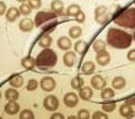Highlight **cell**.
Listing matches in <instances>:
<instances>
[{
    "label": "cell",
    "mask_w": 135,
    "mask_h": 119,
    "mask_svg": "<svg viewBox=\"0 0 135 119\" xmlns=\"http://www.w3.org/2000/svg\"><path fill=\"white\" fill-rule=\"evenodd\" d=\"M133 36L129 32L119 29V28H109L106 35V42L107 45L115 49H128L132 45Z\"/></svg>",
    "instance_id": "cell-1"
},
{
    "label": "cell",
    "mask_w": 135,
    "mask_h": 119,
    "mask_svg": "<svg viewBox=\"0 0 135 119\" xmlns=\"http://www.w3.org/2000/svg\"><path fill=\"white\" fill-rule=\"evenodd\" d=\"M114 22L121 27L135 29V8L120 9L114 16Z\"/></svg>",
    "instance_id": "cell-2"
},
{
    "label": "cell",
    "mask_w": 135,
    "mask_h": 119,
    "mask_svg": "<svg viewBox=\"0 0 135 119\" xmlns=\"http://www.w3.org/2000/svg\"><path fill=\"white\" fill-rule=\"evenodd\" d=\"M57 63V54L50 48L43 49L36 58V66L39 68L54 67Z\"/></svg>",
    "instance_id": "cell-3"
},
{
    "label": "cell",
    "mask_w": 135,
    "mask_h": 119,
    "mask_svg": "<svg viewBox=\"0 0 135 119\" xmlns=\"http://www.w3.org/2000/svg\"><path fill=\"white\" fill-rule=\"evenodd\" d=\"M56 17V14L53 12H47V11H40L35 16V26L37 27H42L46 23L51 21H54Z\"/></svg>",
    "instance_id": "cell-4"
},
{
    "label": "cell",
    "mask_w": 135,
    "mask_h": 119,
    "mask_svg": "<svg viewBox=\"0 0 135 119\" xmlns=\"http://www.w3.org/2000/svg\"><path fill=\"white\" fill-rule=\"evenodd\" d=\"M109 18L108 14V8L104 4L102 6H97L94 10V20L97 24H105Z\"/></svg>",
    "instance_id": "cell-5"
},
{
    "label": "cell",
    "mask_w": 135,
    "mask_h": 119,
    "mask_svg": "<svg viewBox=\"0 0 135 119\" xmlns=\"http://www.w3.org/2000/svg\"><path fill=\"white\" fill-rule=\"evenodd\" d=\"M60 106V101L55 95H48L43 100V107L49 112H55Z\"/></svg>",
    "instance_id": "cell-6"
},
{
    "label": "cell",
    "mask_w": 135,
    "mask_h": 119,
    "mask_svg": "<svg viewBox=\"0 0 135 119\" xmlns=\"http://www.w3.org/2000/svg\"><path fill=\"white\" fill-rule=\"evenodd\" d=\"M56 82L52 77H43L40 80V88L44 92H51L55 89Z\"/></svg>",
    "instance_id": "cell-7"
},
{
    "label": "cell",
    "mask_w": 135,
    "mask_h": 119,
    "mask_svg": "<svg viewBox=\"0 0 135 119\" xmlns=\"http://www.w3.org/2000/svg\"><path fill=\"white\" fill-rule=\"evenodd\" d=\"M33 27H35V22L29 17L22 18L20 21V23H18V28H20L21 31H23V32H29L33 29Z\"/></svg>",
    "instance_id": "cell-8"
},
{
    "label": "cell",
    "mask_w": 135,
    "mask_h": 119,
    "mask_svg": "<svg viewBox=\"0 0 135 119\" xmlns=\"http://www.w3.org/2000/svg\"><path fill=\"white\" fill-rule=\"evenodd\" d=\"M64 104L65 106L69 107V108H73L75 106L78 105V102H79V97H78V95L74 92H68L66 93L64 95Z\"/></svg>",
    "instance_id": "cell-9"
},
{
    "label": "cell",
    "mask_w": 135,
    "mask_h": 119,
    "mask_svg": "<svg viewBox=\"0 0 135 119\" xmlns=\"http://www.w3.org/2000/svg\"><path fill=\"white\" fill-rule=\"evenodd\" d=\"M91 85L95 90H103L106 88V80L100 75H95L91 79Z\"/></svg>",
    "instance_id": "cell-10"
},
{
    "label": "cell",
    "mask_w": 135,
    "mask_h": 119,
    "mask_svg": "<svg viewBox=\"0 0 135 119\" xmlns=\"http://www.w3.org/2000/svg\"><path fill=\"white\" fill-rule=\"evenodd\" d=\"M96 62L100 66H106L110 62V54L107 51H102L96 53Z\"/></svg>",
    "instance_id": "cell-11"
},
{
    "label": "cell",
    "mask_w": 135,
    "mask_h": 119,
    "mask_svg": "<svg viewBox=\"0 0 135 119\" xmlns=\"http://www.w3.org/2000/svg\"><path fill=\"white\" fill-rule=\"evenodd\" d=\"M57 47L63 50V51H69L70 48L73 47V43H71V40L70 38L66 37V36H62L57 39Z\"/></svg>",
    "instance_id": "cell-12"
},
{
    "label": "cell",
    "mask_w": 135,
    "mask_h": 119,
    "mask_svg": "<svg viewBox=\"0 0 135 119\" xmlns=\"http://www.w3.org/2000/svg\"><path fill=\"white\" fill-rule=\"evenodd\" d=\"M21 13H20V10L15 7H11L8 9L7 13H6V18L8 22H10V23H13V22H15L18 17H20Z\"/></svg>",
    "instance_id": "cell-13"
},
{
    "label": "cell",
    "mask_w": 135,
    "mask_h": 119,
    "mask_svg": "<svg viewBox=\"0 0 135 119\" xmlns=\"http://www.w3.org/2000/svg\"><path fill=\"white\" fill-rule=\"evenodd\" d=\"M76 62V53L74 51H67L63 56V63L67 67H73Z\"/></svg>",
    "instance_id": "cell-14"
},
{
    "label": "cell",
    "mask_w": 135,
    "mask_h": 119,
    "mask_svg": "<svg viewBox=\"0 0 135 119\" xmlns=\"http://www.w3.org/2000/svg\"><path fill=\"white\" fill-rule=\"evenodd\" d=\"M20 112V104L16 101H11L4 106V113L8 115H15Z\"/></svg>",
    "instance_id": "cell-15"
},
{
    "label": "cell",
    "mask_w": 135,
    "mask_h": 119,
    "mask_svg": "<svg viewBox=\"0 0 135 119\" xmlns=\"http://www.w3.org/2000/svg\"><path fill=\"white\" fill-rule=\"evenodd\" d=\"M21 65L26 69H33L36 66V59L30 55H27L21 60Z\"/></svg>",
    "instance_id": "cell-16"
},
{
    "label": "cell",
    "mask_w": 135,
    "mask_h": 119,
    "mask_svg": "<svg viewBox=\"0 0 135 119\" xmlns=\"http://www.w3.org/2000/svg\"><path fill=\"white\" fill-rule=\"evenodd\" d=\"M64 3L61 0H53L51 2V11L56 15H61L64 11Z\"/></svg>",
    "instance_id": "cell-17"
},
{
    "label": "cell",
    "mask_w": 135,
    "mask_h": 119,
    "mask_svg": "<svg viewBox=\"0 0 135 119\" xmlns=\"http://www.w3.org/2000/svg\"><path fill=\"white\" fill-rule=\"evenodd\" d=\"M126 84H127V80H126L124 77H122V76H117V77H115L111 81L112 88L116 89V90L123 89L126 87Z\"/></svg>",
    "instance_id": "cell-18"
},
{
    "label": "cell",
    "mask_w": 135,
    "mask_h": 119,
    "mask_svg": "<svg viewBox=\"0 0 135 119\" xmlns=\"http://www.w3.org/2000/svg\"><path fill=\"white\" fill-rule=\"evenodd\" d=\"M119 112H120V115H121L122 117H124V118H127V119H130V118L134 115V111H133L132 106H130V105H128V104H126V103L122 104V105L120 106Z\"/></svg>",
    "instance_id": "cell-19"
},
{
    "label": "cell",
    "mask_w": 135,
    "mask_h": 119,
    "mask_svg": "<svg viewBox=\"0 0 135 119\" xmlns=\"http://www.w3.org/2000/svg\"><path fill=\"white\" fill-rule=\"evenodd\" d=\"M52 41H53V39L49 34H43L38 41V45H39V47H41L43 49H47V48L51 47Z\"/></svg>",
    "instance_id": "cell-20"
},
{
    "label": "cell",
    "mask_w": 135,
    "mask_h": 119,
    "mask_svg": "<svg viewBox=\"0 0 135 119\" xmlns=\"http://www.w3.org/2000/svg\"><path fill=\"white\" fill-rule=\"evenodd\" d=\"M9 83L12 88H21L22 85L24 84V78L22 77L21 75H13L12 77L10 78L9 80Z\"/></svg>",
    "instance_id": "cell-21"
},
{
    "label": "cell",
    "mask_w": 135,
    "mask_h": 119,
    "mask_svg": "<svg viewBox=\"0 0 135 119\" xmlns=\"http://www.w3.org/2000/svg\"><path fill=\"white\" fill-rule=\"evenodd\" d=\"M95 70V64L91 61H86L82 64V66L80 68V72L83 75H91Z\"/></svg>",
    "instance_id": "cell-22"
},
{
    "label": "cell",
    "mask_w": 135,
    "mask_h": 119,
    "mask_svg": "<svg viewBox=\"0 0 135 119\" xmlns=\"http://www.w3.org/2000/svg\"><path fill=\"white\" fill-rule=\"evenodd\" d=\"M79 96L80 99H82L83 101H89L92 99L93 96V91L90 87H83L79 90Z\"/></svg>",
    "instance_id": "cell-23"
},
{
    "label": "cell",
    "mask_w": 135,
    "mask_h": 119,
    "mask_svg": "<svg viewBox=\"0 0 135 119\" xmlns=\"http://www.w3.org/2000/svg\"><path fill=\"white\" fill-rule=\"evenodd\" d=\"M4 95H6V99L9 102H11V101H16L18 99V96H20V93L15 88H12V87H11V88L6 90Z\"/></svg>",
    "instance_id": "cell-24"
},
{
    "label": "cell",
    "mask_w": 135,
    "mask_h": 119,
    "mask_svg": "<svg viewBox=\"0 0 135 119\" xmlns=\"http://www.w3.org/2000/svg\"><path fill=\"white\" fill-rule=\"evenodd\" d=\"M88 43L83 40H78L76 43H75V52L81 54V55H83V54H85V52L88 51Z\"/></svg>",
    "instance_id": "cell-25"
},
{
    "label": "cell",
    "mask_w": 135,
    "mask_h": 119,
    "mask_svg": "<svg viewBox=\"0 0 135 119\" xmlns=\"http://www.w3.org/2000/svg\"><path fill=\"white\" fill-rule=\"evenodd\" d=\"M79 12H81V7L79 4H77V3L70 4L68 8H67V10H66V14L68 16H74V17Z\"/></svg>",
    "instance_id": "cell-26"
},
{
    "label": "cell",
    "mask_w": 135,
    "mask_h": 119,
    "mask_svg": "<svg viewBox=\"0 0 135 119\" xmlns=\"http://www.w3.org/2000/svg\"><path fill=\"white\" fill-rule=\"evenodd\" d=\"M107 48V43L105 41H103L102 39H96L93 42V50L98 53V52H102V51H106Z\"/></svg>",
    "instance_id": "cell-27"
},
{
    "label": "cell",
    "mask_w": 135,
    "mask_h": 119,
    "mask_svg": "<svg viewBox=\"0 0 135 119\" xmlns=\"http://www.w3.org/2000/svg\"><path fill=\"white\" fill-rule=\"evenodd\" d=\"M68 35L73 39H78L82 35V28L80 26H71L68 30Z\"/></svg>",
    "instance_id": "cell-28"
},
{
    "label": "cell",
    "mask_w": 135,
    "mask_h": 119,
    "mask_svg": "<svg viewBox=\"0 0 135 119\" xmlns=\"http://www.w3.org/2000/svg\"><path fill=\"white\" fill-rule=\"evenodd\" d=\"M70 85L71 88L75 89V90H80L81 88H83L84 85V80L81 78V77H74L71 80H70Z\"/></svg>",
    "instance_id": "cell-29"
},
{
    "label": "cell",
    "mask_w": 135,
    "mask_h": 119,
    "mask_svg": "<svg viewBox=\"0 0 135 119\" xmlns=\"http://www.w3.org/2000/svg\"><path fill=\"white\" fill-rule=\"evenodd\" d=\"M114 96H115V91L111 88H105L100 92V97H102L103 100H110Z\"/></svg>",
    "instance_id": "cell-30"
},
{
    "label": "cell",
    "mask_w": 135,
    "mask_h": 119,
    "mask_svg": "<svg viewBox=\"0 0 135 119\" xmlns=\"http://www.w3.org/2000/svg\"><path fill=\"white\" fill-rule=\"evenodd\" d=\"M18 10H20L21 15H23V16H28V15L31 13V10H32V9L29 7L28 3H25V2H24V3H21Z\"/></svg>",
    "instance_id": "cell-31"
},
{
    "label": "cell",
    "mask_w": 135,
    "mask_h": 119,
    "mask_svg": "<svg viewBox=\"0 0 135 119\" xmlns=\"http://www.w3.org/2000/svg\"><path fill=\"white\" fill-rule=\"evenodd\" d=\"M102 110L106 113H111L116 110V103L115 102H105L102 104Z\"/></svg>",
    "instance_id": "cell-32"
},
{
    "label": "cell",
    "mask_w": 135,
    "mask_h": 119,
    "mask_svg": "<svg viewBox=\"0 0 135 119\" xmlns=\"http://www.w3.org/2000/svg\"><path fill=\"white\" fill-rule=\"evenodd\" d=\"M20 119H35V115L30 110H23L20 113Z\"/></svg>",
    "instance_id": "cell-33"
},
{
    "label": "cell",
    "mask_w": 135,
    "mask_h": 119,
    "mask_svg": "<svg viewBox=\"0 0 135 119\" xmlns=\"http://www.w3.org/2000/svg\"><path fill=\"white\" fill-rule=\"evenodd\" d=\"M38 85H39V83H38V81H37L36 79H30V80H28V82H27L26 90H27V91H35V90L38 88Z\"/></svg>",
    "instance_id": "cell-34"
},
{
    "label": "cell",
    "mask_w": 135,
    "mask_h": 119,
    "mask_svg": "<svg viewBox=\"0 0 135 119\" xmlns=\"http://www.w3.org/2000/svg\"><path fill=\"white\" fill-rule=\"evenodd\" d=\"M27 3L29 4V7L31 9H35V10L40 9L41 6H42L41 0H27Z\"/></svg>",
    "instance_id": "cell-35"
},
{
    "label": "cell",
    "mask_w": 135,
    "mask_h": 119,
    "mask_svg": "<svg viewBox=\"0 0 135 119\" xmlns=\"http://www.w3.org/2000/svg\"><path fill=\"white\" fill-rule=\"evenodd\" d=\"M77 117L79 119H90V113L88 110H80L78 112Z\"/></svg>",
    "instance_id": "cell-36"
},
{
    "label": "cell",
    "mask_w": 135,
    "mask_h": 119,
    "mask_svg": "<svg viewBox=\"0 0 135 119\" xmlns=\"http://www.w3.org/2000/svg\"><path fill=\"white\" fill-rule=\"evenodd\" d=\"M92 119H108V116L106 113L103 112H95L92 115Z\"/></svg>",
    "instance_id": "cell-37"
},
{
    "label": "cell",
    "mask_w": 135,
    "mask_h": 119,
    "mask_svg": "<svg viewBox=\"0 0 135 119\" xmlns=\"http://www.w3.org/2000/svg\"><path fill=\"white\" fill-rule=\"evenodd\" d=\"M75 20H76V22H78V23H80V24L84 23V22H85V14H84L83 11H81V12L78 13L75 16Z\"/></svg>",
    "instance_id": "cell-38"
},
{
    "label": "cell",
    "mask_w": 135,
    "mask_h": 119,
    "mask_svg": "<svg viewBox=\"0 0 135 119\" xmlns=\"http://www.w3.org/2000/svg\"><path fill=\"white\" fill-rule=\"evenodd\" d=\"M128 60L130 62H135V49H132L128 52V55H127Z\"/></svg>",
    "instance_id": "cell-39"
},
{
    "label": "cell",
    "mask_w": 135,
    "mask_h": 119,
    "mask_svg": "<svg viewBox=\"0 0 135 119\" xmlns=\"http://www.w3.org/2000/svg\"><path fill=\"white\" fill-rule=\"evenodd\" d=\"M7 13V4L3 1H0V16H2Z\"/></svg>",
    "instance_id": "cell-40"
},
{
    "label": "cell",
    "mask_w": 135,
    "mask_h": 119,
    "mask_svg": "<svg viewBox=\"0 0 135 119\" xmlns=\"http://www.w3.org/2000/svg\"><path fill=\"white\" fill-rule=\"evenodd\" d=\"M50 119H65V117H64V115L61 114V113H54V114L51 115Z\"/></svg>",
    "instance_id": "cell-41"
},
{
    "label": "cell",
    "mask_w": 135,
    "mask_h": 119,
    "mask_svg": "<svg viewBox=\"0 0 135 119\" xmlns=\"http://www.w3.org/2000/svg\"><path fill=\"white\" fill-rule=\"evenodd\" d=\"M126 104L132 106V105H135V96H132V97H129V99L126 100Z\"/></svg>",
    "instance_id": "cell-42"
},
{
    "label": "cell",
    "mask_w": 135,
    "mask_h": 119,
    "mask_svg": "<svg viewBox=\"0 0 135 119\" xmlns=\"http://www.w3.org/2000/svg\"><path fill=\"white\" fill-rule=\"evenodd\" d=\"M67 119H79L77 116H75V115H71V116H69V117H67Z\"/></svg>",
    "instance_id": "cell-43"
},
{
    "label": "cell",
    "mask_w": 135,
    "mask_h": 119,
    "mask_svg": "<svg viewBox=\"0 0 135 119\" xmlns=\"http://www.w3.org/2000/svg\"><path fill=\"white\" fill-rule=\"evenodd\" d=\"M16 1H18V2H21V3H24L26 0H16Z\"/></svg>",
    "instance_id": "cell-44"
},
{
    "label": "cell",
    "mask_w": 135,
    "mask_h": 119,
    "mask_svg": "<svg viewBox=\"0 0 135 119\" xmlns=\"http://www.w3.org/2000/svg\"><path fill=\"white\" fill-rule=\"evenodd\" d=\"M132 36H133V39L135 40V30H134V32H133V35H132Z\"/></svg>",
    "instance_id": "cell-45"
},
{
    "label": "cell",
    "mask_w": 135,
    "mask_h": 119,
    "mask_svg": "<svg viewBox=\"0 0 135 119\" xmlns=\"http://www.w3.org/2000/svg\"><path fill=\"white\" fill-rule=\"evenodd\" d=\"M0 99H1V93H0Z\"/></svg>",
    "instance_id": "cell-46"
},
{
    "label": "cell",
    "mask_w": 135,
    "mask_h": 119,
    "mask_svg": "<svg viewBox=\"0 0 135 119\" xmlns=\"http://www.w3.org/2000/svg\"><path fill=\"white\" fill-rule=\"evenodd\" d=\"M0 119H2V117H1V116H0Z\"/></svg>",
    "instance_id": "cell-47"
},
{
    "label": "cell",
    "mask_w": 135,
    "mask_h": 119,
    "mask_svg": "<svg viewBox=\"0 0 135 119\" xmlns=\"http://www.w3.org/2000/svg\"><path fill=\"white\" fill-rule=\"evenodd\" d=\"M134 3H135V0H134Z\"/></svg>",
    "instance_id": "cell-48"
},
{
    "label": "cell",
    "mask_w": 135,
    "mask_h": 119,
    "mask_svg": "<svg viewBox=\"0 0 135 119\" xmlns=\"http://www.w3.org/2000/svg\"><path fill=\"white\" fill-rule=\"evenodd\" d=\"M116 1H118V0H116Z\"/></svg>",
    "instance_id": "cell-49"
}]
</instances>
